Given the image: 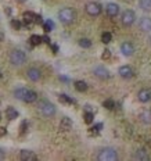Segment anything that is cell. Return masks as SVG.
<instances>
[{
    "label": "cell",
    "mask_w": 151,
    "mask_h": 161,
    "mask_svg": "<svg viewBox=\"0 0 151 161\" xmlns=\"http://www.w3.org/2000/svg\"><path fill=\"white\" fill-rule=\"evenodd\" d=\"M14 96H16V99L22 100L25 103H33L38 99L36 92L31 90V89H26V88H17L14 90Z\"/></svg>",
    "instance_id": "cell-1"
},
{
    "label": "cell",
    "mask_w": 151,
    "mask_h": 161,
    "mask_svg": "<svg viewBox=\"0 0 151 161\" xmlns=\"http://www.w3.org/2000/svg\"><path fill=\"white\" fill-rule=\"evenodd\" d=\"M75 18H76V13H75V10L71 7H65L63 10H60V13H58V20H60L64 25L72 24L73 21H75Z\"/></svg>",
    "instance_id": "cell-2"
},
{
    "label": "cell",
    "mask_w": 151,
    "mask_h": 161,
    "mask_svg": "<svg viewBox=\"0 0 151 161\" xmlns=\"http://www.w3.org/2000/svg\"><path fill=\"white\" fill-rule=\"evenodd\" d=\"M97 160L99 161H117L118 160V153L115 149L112 147H105L101 149L97 154Z\"/></svg>",
    "instance_id": "cell-3"
},
{
    "label": "cell",
    "mask_w": 151,
    "mask_h": 161,
    "mask_svg": "<svg viewBox=\"0 0 151 161\" xmlns=\"http://www.w3.org/2000/svg\"><path fill=\"white\" fill-rule=\"evenodd\" d=\"M38 108H39L40 114L43 117H53L56 114V107L53 103H50L49 100H40L38 104Z\"/></svg>",
    "instance_id": "cell-4"
},
{
    "label": "cell",
    "mask_w": 151,
    "mask_h": 161,
    "mask_svg": "<svg viewBox=\"0 0 151 161\" xmlns=\"http://www.w3.org/2000/svg\"><path fill=\"white\" fill-rule=\"evenodd\" d=\"M25 61H26V56L22 50L16 49L10 53V62L13 65H22Z\"/></svg>",
    "instance_id": "cell-5"
},
{
    "label": "cell",
    "mask_w": 151,
    "mask_h": 161,
    "mask_svg": "<svg viewBox=\"0 0 151 161\" xmlns=\"http://www.w3.org/2000/svg\"><path fill=\"white\" fill-rule=\"evenodd\" d=\"M121 21H122L123 26H130L135 24L136 21V14L133 10H126L122 13V17H121Z\"/></svg>",
    "instance_id": "cell-6"
},
{
    "label": "cell",
    "mask_w": 151,
    "mask_h": 161,
    "mask_svg": "<svg viewBox=\"0 0 151 161\" xmlns=\"http://www.w3.org/2000/svg\"><path fill=\"white\" fill-rule=\"evenodd\" d=\"M86 13L91 17H97L101 13V4L96 2H90L86 4Z\"/></svg>",
    "instance_id": "cell-7"
},
{
    "label": "cell",
    "mask_w": 151,
    "mask_h": 161,
    "mask_svg": "<svg viewBox=\"0 0 151 161\" xmlns=\"http://www.w3.org/2000/svg\"><path fill=\"white\" fill-rule=\"evenodd\" d=\"M118 74H119L123 79H130L135 76V70H133L130 65H122V67L119 68V71H118Z\"/></svg>",
    "instance_id": "cell-8"
},
{
    "label": "cell",
    "mask_w": 151,
    "mask_h": 161,
    "mask_svg": "<svg viewBox=\"0 0 151 161\" xmlns=\"http://www.w3.org/2000/svg\"><path fill=\"white\" fill-rule=\"evenodd\" d=\"M121 52H122L123 56L130 57V56H133V53H135V46H133L130 42H123V43L121 44Z\"/></svg>",
    "instance_id": "cell-9"
},
{
    "label": "cell",
    "mask_w": 151,
    "mask_h": 161,
    "mask_svg": "<svg viewBox=\"0 0 151 161\" xmlns=\"http://www.w3.org/2000/svg\"><path fill=\"white\" fill-rule=\"evenodd\" d=\"M26 76H28V79H31L32 82H38V80L40 79V76H42V72H40V70L32 67L26 71Z\"/></svg>",
    "instance_id": "cell-10"
},
{
    "label": "cell",
    "mask_w": 151,
    "mask_h": 161,
    "mask_svg": "<svg viewBox=\"0 0 151 161\" xmlns=\"http://www.w3.org/2000/svg\"><path fill=\"white\" fill-rule=\"evenodd\" d=\"M105 13L108 17H117L119 14V6L117 3H108L105 6Z\"/></svg>",
    "instance_id": "cell-11"
},
{
    "label": "cell",
    "mask_w": 151,
    "mask_h": 161,
    "mask_svg": "<svg viewBox=\"0 0 151 161\" xmlns=\"http://www.w3.org/2000/svg\"><path fill=\"white\" fill-rule=\"evenodd\" d=\"M93 74L100 79H108L109 76H111L109 75V71L107 70V68H104V67H96L93 70Z\"/></svg>",
    "instance_id": "cell-12"
},
{
    "label": "cell",
    "mask_w": 151,
    "mask_h": 161,
    "mask_svg": "<svg viewBox=\"0 0 151 161\" xmlns=\"http://www.w3.org/2000/svg\"><path fill=\"white\" fill-rule=\"evenodd\" d=\"M20 159H21L22 161H36L38 156L31 150H21V153H20Z\"/></svg>",
    "instance_id": "cell-13"
},
{
    "label": "cell",
    "mask_w": 151,
    "mask_h": 161,
    "mask_svg": "<svg viewBox=\"0 0 151 161\" xmlns=\"http://www.w3.org/2000/svg\"><path fill=\"white\" fill-rule=\"evenodd\" d=\"M139 26L143 32H151V18L150 17H143L139 21Z\"/></svg>",
    "instance_id": "cell-14"
},
{
    "label": "cell",
    "mask_w": 151,
    "mask_h": 161,
    "mask_svg": "<svg viewBox=\"0 0 151 161\" xmlns=\"http://www.w3.org/2000/svg\"><path fill=\"white\" fill-rule=\"evenodd\" d=\"M137 99L141 103H147V101L151 100V90L150 89H141L137 93Z\"/></svg>",
    "instance_id": "cell-15"
},
{
    "label": "cell",
    "mask_w": 151,
    "mask_h": 161,
    "mask_svg": "<svg viewBox=\"0 0 151 161\" xmlns=\"http://www.w3.org/2000/svg\"><path fill=\"white\" fill-rule=\"evenodd\" d=\"M133 159L139 160V161H147V160H150V154L144 149H139V150H136L133 153Z\"/></svg>",
    "instance_id": "cell-16"
},
{
    "label": "cell",
    "mask_w": 151,
    "mask_h": 161,
    "mask_svg": "<svg viewBox=\"0 0 151 161\" xmlns=\"http://www.w3.org/2000/svg\"><path fill=\"white\" fill-rule=\"evenodd\" d=\"M71 128H72V121H71V118H68V117L61 118V122H60V129H61V131H64V132H67V131H69Z\"/></svg>",
    "instance_id": "cell-17"
},
{
    "label": "cell",
    "mask_w": 151,
    "mask_h": 161,
    "mask_svg": "<svg viewBox=\"0 0 151 161\" xmlns=\"http://www.w3.org/2000/svg\"><path fill=\"white\" fill-rule=\"evenodd\" d=\"M6 117H7V120H16L17 117H18V111H17L14 107H7L6 108Z\"/></svg>",
    "instance_id": "cell-18"
},
{
    "label": "cell",
    "mask_w": 151,
    "mask_h": 161,
    "mask_svg": "<svg viewBox=\"0 0 151 161\" xmlns=\"http://www.w3.org/2000/svg\"><path fill=\"white\" fill-rule=\"evenodd\" d=\"M22 18H24V22H25V25L29 26L31 24H33L35 14L32 13V11H25V13H24V16H22Z\"/></svg>",
    "instance_id": "cell-19"
},
{
    "label": "cell",
    "mask_w": 151,
    "mask_h": 161,
    "mask_svg": "<svg viewBox=\"0 0 151 161\" xmlns=\"http://www.w3.org/2000/svg\"><path fill=\"white\" fill-rule=\"evenodd\" d=\"M139 6L143 11H151V0H139Z\"/></svg>",
    "instance_id": "cell-20"
},
{
    "label": "cell",
    "mask_w": 151,
    "mask_h": 161,
    "mask_svg": "<svg viewBox=\"0 0 151 161\" xmlns=\"http://www.w3.org/2000/svg\"><path fill=\"white\" fill-rule=\"evenodd\" d=\"M75 89L78 92H86L87 90V83L85 80H76L75 82Z\"/></svg>",
    "instance_id": "cell-21"
},
{
    "label": "cell",
    "mask_w": 151,
    "mask_h": 161,
    "mask_svg": "<svg viewBox=\"0 0 151 161\" xmlns=\"http://www.w3.org/2000/svg\"><path fill=\"white\" fill-rule=\"evenodd\" d=\"M58 100H60L61 103H64V104H73V103H75V100L71 99L69 96H67V94H64V93L58 96Z\"/></svg>",
    "instance_id": "cell-22"
},
{
    "label": "cell",
    "mask_w": 151,
    "mask_h": 161,
    "mask_svg": "<svg viewBox=\"0 0 151 161\" xmlns=\"http://www.w3.org/2000/svg\"><path fill=\"white\" fill-rule=\"evenodd\" d=\"M43 25V29H44V32H50V31H53L54 29V22H53L51 20H47V21H44V22L42 24Z\"/></svg>",
    "instance_id": "cell-23"
},
{
    "label": "cell",
    "mask_w": 151,
    "mask_h": 161,
    "mask_svg": "<svg viewBox=\"0 0 151 161\" xmlns=\"http://www.w3.org/2000/svg\"><path fill=\"white\" fill-rule=\"evenodd\" d=\"M29 42H31L32 46H39V44L42 43V36H39V35H32Z\"/></svg>",
    "instance_id": "cell-24"
},
{
    "label": "cell",
    "mask_w": 151,
    "mask_h": 161,
    "mask_svg": "<svg viewBox=\"0 0 151 161\" xmlns=\"http://www.w3.org/2000/svg\"><path fill=\"white\" fill-rule=\"evenodd\" d=\"M79 46L83 47V49H89V47L91 46V40L87 39V38H82V39H79Z\"/></svg>",
    "instance_id": "cell-25"
},
{
    "label": "cell",
    "mask_w": 151,
    "mask_h": 161,
    "mask_svg": "<svg viewBox=\"0 0 151 161\" xmlns=\"http://www.w3.org/2000/svg\"><path fill=\"white\" fill-rule=\"evenodd\" d=\"M103 107H104V108H107V110H114V108H115V101L112 100V99L104 100V103H103Z\"/></svg>",
    "instance_id": "cell-26"
},
{
    "label": "cell",
    "mask_w": 151,
    "mask_h": 161,
    "mask_svg": "<svg viewBox=\"0 0 151 161\" xmlns=\"http://www.w3.org/2000/svg\"><path fill=\"white\" fill-rule=\"evenodd\" d=\"M111 40H112V35L109 34V32H104V34L101 35V42H103V43L107 44V43H109Z\"/></svg>",
    "instance_id": "cell-27"
},
{
    "label": "cell",
    "mask_w": 151,
    "mask_h": 161,
    "mask_svg": "<svg viewBox=\"0 0 151 161\" xmlns=\"http://www.w3.org/2000/svg\"><path fill=\"white\" fill-rule=\"evenodd\" d=\"M83 118H85V122H86V124H91V122H93L94 115H93V113L86 111V113L83 114Z\"/></svg>",
    "instance_id": "cell-28"
},
{
    "label": "cell",
    "mask_w": 151,
    "mask_h": 161,
    "mask_svg": "<svg viewBox=\"0 0 151 161\" xmlns=\"http://www.w3.org/2000/svg\"><path fill=\"white\" fill-rule=\"evenodd\" d=\"M103 128V124H97V125H94L93 128H90V135H97L99 133V131Z\"/></svg>",
    "instance_id": "cell-29"
},
{
    "label": "cell",
    "mask_w": 151,
    "mask_h": 161,
    "mask_svg": "<svg viewBox=\"0 0 151 161\" xmlns=\"http://www.w3.org/2000/svg\"><path fill=\"white\" fill-rule=\"evenodd\" d=\"M11 26H13L14 29H21V26H22V24L18 20H13L11 21Z\"/></svg>",
    "instance_id": "cell-30"
},
{
    "label": "cell",
    "mask_w": 151,
    "mask_h": 161,
    "mask_svg": "<svg viewBox=\"0 0 151 161\" xmlns=\"http://www.w3.org/2000/svg\"><path fill=\"white\" fill-rule=\"evenodd\" d=\"M109 57H111V52H109L108 49H105L104 52H103V54H101V60H108Z\"/></svg>",
    "instance_id": "cell-31"
},
{
    "label": "cell",
    "mask_w": 151,
    "mask_h": 161,
    "mask_svg": "<svg viewBox=\"0 0 151 161\" xmlns=\"http://www.w3.org/2000/svg\"><path fill=\"white\" fill-rule=\"evenodd\" d=\"M33 24H43V20H42V17H40V16H38V14H35Z\"/></svg>",
    "instance_id": "cell-32"
},
{
    "label": "cell",
    "mask_w": 151,
    "mask_h": 161,
    "mask_svg": "<svg viewBox=\"0 0 151 161\" xmlns=\"http://www.w3.org/2000/svg\"><path fill=\"white\" fill-rule=\"evenodd\" d=\"M6 133H7V129H6V128H3V126H0V138H2V136H4Z\"/></svg>",
    "instance_id": "cell-33"
},
{
    "label": "cell",
    "mask_w": 151,
    "mask_h": 161,
    "mask_svg": "<svg viewBox=\"0 0 151 161\" xmlns=\"http://www.w3.org/2000/svg\"><path fill=\"white\" fill-rule=\"evenodd\" d=\"M42 42H44V43L50 44V38L49 36H42Z\"/></svg>",
    "instance_id": "cell-34"
},
{
    "label": "cell",
    "mask_w": 151,
    "mask_h": 161,
    "mask_svg": "<svg viewBox=\"0 0 151 161\" xmlns=\"http://www.w3.org/2000/svg\"><path fill=\"white\" fill-rule=\"evenodd\" d=\"M26 131V122H22V125H21V133H24Z\"/></svg>",
    "instance_id": "cell-35"
},
{
    "label": "cell",
    "mask_w": 151,
    "mask_h": 161,
    "mask_svg": "<svg viewBox=\"0 0 151 161\" xmlns=\"http://www.w3.org/2000/svg\"><path fill=\"white\" fill-rule=\"evenodd\" d=\"M51 49H53V52H54V53L58 52V46H57V44H51Z\"/></svg>",
    "instance_id": "cell-36"
},
{
    "label": "cell",
    "mask_w": 151,
    "mask_h": 161,
    "mask_svg": "<svg viewBox=\"0 0 151 161\" xmlns=\"http://www.w3.org/2000/svg\"><path fill=\"white\" fill-rule=\"evenodd\" d=\"M3 159H4V151L0 149V160H3Z\"/></svg>",
    "instance_id": "cell-37"
},
{
    "label": "cell",
    "mask_w": 151,
    "mask_h": 161,
    "mask_svg": "<svg viewBox=\"0 0 151 161\" xmlns=\"http://www.w3.org/2000/svg\"><path fill=\"white\" fill-rule=\"evenodd\" d=\"M3 38H4V36H3V34H2V32H0V42L3 40Z\"/></svg>",
    "instance_id": "cell-38"
},
{
    "label": "cell",
    "mask_w": 151,
    "mask_h": 161,
    "mask_svg": "<svg viewBox=\"0 0 151 161\" xmlns=\"http://www.w3.org/2000/svg\"><path fill=\"white\" fill-rule=\"evenodd\" d=\"M2 75H3V74H2V71H0V78H2Z\"/></svg>",
    "instance_id": "cell-39"
},
{
    "label": "cell",
    "mask_w": 151,
    "mask_h": 161,
    "mask_svg": "<svg viewBox=\"0 0 151 161\" xmlns=\"http://www.w3.org/2000/svg\"><path fill=\"white\" fill-rule=\"evenodd\" d=\"M20 2H25V0H20Z\"/></svg>",
    "instance_id": "cell-40"
},
{
    "label": "cell",
    "mask_w": 151,
    "mask_h": 161,
    "mask_svg": "<svg viewBox=\"0 0 151 161\" xmlns=\"http://www.w3.org/2000/svg\"><path fill=\"white\" fill-rule=\"evenodd\" d=\"M150 43H151V36H150Z\"/></svg>",
    "instance_id": "cell-41"
},
{
    "label": "cell",
    "mask_w": 151,
    "mask_h": 161,
    "mask_svg": "<svg viewBox=\"0 0 151 161\" xmlns=\"http://www.w3.org/2000/svg\"><path fill=\"white\" fill-rule=\"evenodd\" d=\"M0 118H2V114H0Z\"/></svg>",
    "instance_id": "cell-42"
},
{
    "label": "cell",
    "mask_w": 151,
    "mask_h": 161,
    "mask_svg": "<svg viewBox=\"0 0 151 161\" xmlns=\"http://www.w3.org/2000/svg\"><path fill=\"white\" fill-rule=\"evenodd\" d=\"M150 114H151V110H150Z\"/></svg>",
    "instance_id": "cell-43"
}]
</instances>
